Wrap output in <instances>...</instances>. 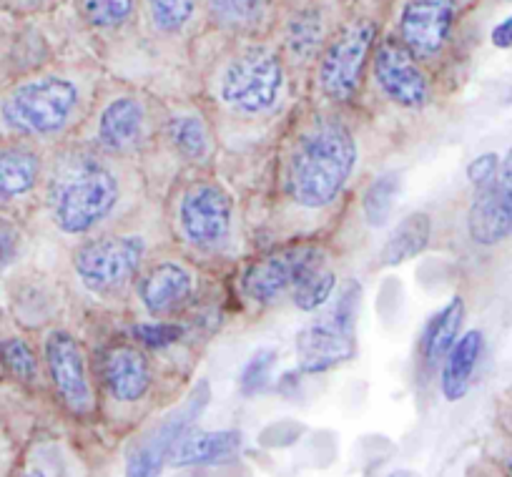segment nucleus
Returning a JSON list of instances; mask_svg holds the SVG:
<instances>
[{
	"mask_svg": "<svg viewBox=\"0 0 512 477\" xmlns=\"http://www.w3.org/2000/svg\"><path fill=\"white\" fill-rule=\"evenodd\" d=\"M357 164V144L342 121L327 118L299 139L289 159V194L302 209H327L339 199Z\"/></svg>",
	"mask_w": 512,
	"mask_h": 477,
	"instance_id": "1",
	"label": "nucleus"
},
{
	"mask_svg": "<svg viewBox=\"0 0 512 477\" xmlns=\"http://www.w3.org/2000/svg\"><path fill=\"white\" fill-rule=\"evenodd\" d=\"M121 199L116 174L103 161L73 154L58 161L48 179V209L63 234L81 236L96 229Z\"/></svg>",
	"mask_w": 512,
	"mask_h": 477,
	"instance_id": "2",
	"label": "nucleus"
},
{
	"mask_svg": "<svg viewBox=\"0 0 512 477\" xmlns=\"http://www.w3.org/2000/svg\"><path fill=\"white\" fill-rule=\"evenodd\" d=\"M81 103L76 83L58 73L33 76L0 96V126L18 139H48L71 124Z\"/></svg>",
	"mask_w": 512,
	"mask_h": 477,
	"instance_id": "3",
	"label": "nucleus"
},
{
	"mask_svg": "<svg viewBox=\"0 0 512 477\" xmlns=\"http://www.w3.org/2000/svg\"><path fill=\"white\" fill-rule=\"evenodd\" d=\"M146 242L139 234H108L91 239L73 254V269L91 294L111 297L139 277Z\"/></svg>",
	"mask_w": 512,
	"mask_h": 477,
	"instance_id": "4",
	"label": "nucleus"
},
{
	"mask_svg": "<svg viewBox=\"0 0 512 477\" xmlns=\"http://www.w3.org/2000/svg\"><path fill=\"white\" fill-rule=\"evenodd\" d=\"M284 86L282 61L269 48H249L231 58L219 81V96L234 113L259 116L277 106Z\"/></svg>",
	"mask_w": 512,
	"mask_h": 477,
	"instance_id": "5",
	"label": "nucleus"
},
{
	"mask_svg": "<svg viewBox=\"0 0 512 477\" xmlns=\"http://www.w3.org/2000/svg\"><path fill=\"white\" fill-rule=\"evenodd\" d=\"M374 38H377V26L362 18L344 26L329 43L319 61V91L329 101L347 103L357 96Z\"/></svg>",
	"mask_w": 512,
	"mask_h": 477,
	"instance_id": "6",
	"label": "nucleus"
},
{
	"mask_svg": "<svg viewBox=\"0 0 512 477\" xmlns=\"http://www.w3.org/2000/svg\"><path fill=\"white\" fill-rule=\"evenodd\" d=\"M231 196L211 181L189 186L179 201V226L186 242L199 249H214L231 231Z\"/></svg>",
	"mask_w": 512,
	"mask_h": 477,
	"instance_id": "7",
	"label": "nucleus"
},
{
	"mask_svg": "<svg viewBox=\"0 0 512 477\" xmlns=\"http://www.w3.org/2000/svg\"><path fill=\"white\" fill-rule=\"evenodd\" d=\"M43 360H46L48 377L63 407L73 415H88L93 410V390L81 342L71 332L56 329L48 334L43 344Z\"/></svg>",
	"mask_w": 512,
	"mask_h": 477,
	"instance_id": "8",
	"label": "nucleus"
},
{
	"mask_svg": "<svg viewBox=\"0 0 512 477\" xmlns=\"http://www.w3.org/2000/svg\"><path fill=\"white\" fill-rule=\"evenodd\" d=\"M322 257H319L317 247L312 244H294V247H284L279 252L267 254L264 259L254 264L244 277V289L254 302L269 304L282 299L284 294H292L297 284L322 267Z\"/></svg>",
	"mask_w": 512,
	"mask_h": 477,
	"instance_id": "9",
	"label": "nucleus"
},
{
	"mask_svg": "<svg viewBox=\"0 0 512 477\" xmlns=\"http://www.w3.org/2000/svg\"><path fill=\"white\" fill-rule=\"evenodd\" d=\"M209 385L199 382L194 387L189 397L184 400V405L179 410L171 412L144 442L134 450V455L128 457L126 475L123 477H159L164 470L166 460H169L171 450L176 447V442L186 435V432L194 427V422L199 420L201 412L209 405Z\"/></svg>",
	"mask_w": 512,
	"mask_h": 477,
	"instance_id": "10",
	"label": "nucleus"
},
{
	"mask_svg": "<svg viewBox=\"0 0 512 477\" xmlns=\"http://www.w3.org/2000/svg\"><path fill=\"white\" fill-rule=\"evenodd\" d=\"M374 81L379 91L402 108H422L430 101V81L417 58L395 38H387L374 51Z\"/></svg>",
	"mask_w": 512,
	"mask_h": 477,
	"instance_id": "11",
	"label": "nucleus"
},
{
	"mask_svg": "<svg viewBox=\"0 0 512 477\" xmlns=\"http://www.w3.org/2000/svg\"><path fill=\"white\" fill-rule=\"evenodd\" d=\"M455 0H407L400 13V41L417 61L445 51L455 26Z\"/></svg>",
	"mask_w": 512,
	"mask_h": 477,
	"instance_id": "12",
	"label": "nucleus"
},
{
	"mask_svg": "<svg viewBox=\"0 0 512 477\" xmlns=\"http://www.w3.org/2000/svg\"><path fill=\"white\" fill-rule=\"evenodd\" d=\"M101 377L108 395L116 402L144 400L154 385V372L146 354L128 344H116L103 354Z\"/></svg>",
	"mask_w": 512,
	"mask_h": 477,
	"instance_id": "13",
	"label": "nucleus"
},
{
	"mask_svg": "<svg viewBox=\"0 0 512 477\" xmlns=\"http://www.w3.org/2000/svg\"><path fill=\"white\" fill-rule=\"evenodd\" d=\"M299 367L307 375H319L349 362L357 354V342L354 334L339 329L332 319L327 322L309 324L297 337Z\"/></svg>",
	"mask_w": 512,
	"mask_h": 477,
	"instance_id": "14",
	"label": "nucleus"
},
{
	"mask_svg": "<svg viewBox=\"0 0 512 477\" xmlns=\"http://www.w3.org/2000/svg\"><path fill=\"white\" fill-rule=\"evenodd\" d=\"M194 292V274L179 262H159L139 284V299L151 317H169L184 307Z\"/></svg>",
	"mask_w": 512,
	"mask_h": 477,
	"instance_id": "15",
	"label": "nucleus"
},
{
	"mask_svg": "<svg viewBox=\"0 0 512 477\" xmlns=\"http://www.w3.org/2000/svg\"><path fill=\"white\" fill-rule=\"evenodd\" d=\"M146 108L136 96H118L98 118V144L111 154L131 151L144 141Z\"/></svg>",
	"mask_w": 512,
	"mask_h": 477,
	"instance_id": "16",
	"label": "nucleus"
},
{
	"mask_svg": "<svg viewBox=\"0 0 512 477\" xmlns=\"http://www.w3.org/2000/svg\"><path fill=\"white\" fill-rule=\"evenodd\" d=\"M43 176V159L26 141L0 146V206H11L36 191Z\"/></svg>",
	"mask_w": 512,
	"mask_h": 477,
	"instance_id": "17",
	"label": "nucleus"
},
{
	"mask_svg": "<svg viewBox=\"0 0 512 477\" xmlns=\"http://www.w3.org/2000/svg\"><path fill=\"white\" fill-rule=\"evenodd\" d=\"M485 352V334L480 329H470V332L460 334L447 357L442 360V375H440V390L447 402H457L467 395L475 377L477 365Z\"/></svg>",
	"mask_w": 512,
	"mask_h": 477,
	"instance_id": "18",
	"label": "nucleus"
},
{
	"mask_svg": "<svg viewBox=\"0 0 512 477\" xmlns=\"http://www.w3.org/2000/svg\"><path fill=\"white\" fill-rule=\"evenodd\" d=\"M241 450V432L236 430H204L186 432L171 450L169 462L174 467L214 465V462L231 460Z\"/></svg>",
	"mask_w": 512,
	"mask_h": 477,
	"instance_id": "19",
	"label": "nucleus"
},
{
	"mask_svg": "<svg viewBox=\"0 0 512 477\" xmlns=\"http://www.w3.org/2000/svg\"><path fill=\"white\" fill-rule=\"evenodd\" d=\"M462 319H465V302L462 297H455L452 302H447L440 312H435L430 317V322L425 324L420 337V354L422 362L427 367H437L447 357V352L452 349V344L457 342L462 329Z\"/></svg>",
	"mask_w": 512,
	"mask_h": 477,
	"instance_id": "20",
	"label": "nucleus"
},
{
	"mask_svg": "<svg viewBox=\"0 0 512 477\" xmlns=\"http://www.w3.org/2000/svg\"><path fill=\"white\" fill-rule=\"evenodd\" d=\"M467 231H470L472 242L480 247H495V244L505 242L507 236H512V224L492 184L477 189L470 211H467Z\"/></svg>",
	"mask_w": 512,
	"mask_h": 477,
	"instance_id": "21",
	"label": "nucleus"
},
{
	"mask_svg": "<svg viewBox=\"0 0 512 477\" xmlns=\"http://www.w3.org/2000/svg\"><path fill=\"white\" fill-rule=\"evenodd\" d=\"M430 236L432 219L425 211H415V214L405 216L390 234V239L384 242L382 252H379V262L384 267H400V264L420 257L427 244H430Z\"/></svg>",
	"mask_w": 512,
	"mask_h": 477,
	"instance_id": "22",
	"label": "nucleus"
},
{
	"mask_svg": "<svg viewBox=\"0 0 512 477\" xmlns=\"http://www.w3.org/2000/svg\"><path fill=\"white\" fill-rule=\"evenodd\" d=\"M166 141L179 156L189 161H201L209 156L211 141L204 121L194 113H179L166 121Z\"/></svg>",
	"mask_w": 512,
	"mask_h": 477,
	"instance_id": "23",
	"label": "nucleus"
},
{
	"mask_svg": "<svg viewBox=\"0 0 512 477\" xmlns=\"http://www.w3.org/2000/svg\"><path fill=\"white\" fill-rule=\"evenodd\" d=\"M397 194H400V176L397 174H382L367 186L362 196V214L372 229H379L390 221Z\"/></svg>",
	"mask_w": 512,
	"mask_h": 477,
	"instance_id": "24",
	"label": "nucleus"
},
{
	"mask_svg": "<svg viewBox=\"0 0 512 477\" xmlns=\"http://www.w3.org/2000/svg\"><path fill=\"white\" fill-rule=\"evenodd\" d=\"M209 16L216 26L246 31L262 23L264 0H209Z\"/></svg>",
	"mask_w": 512,
	"mask_h": 477,
	"instance_id": "25",
	"label": "nucleus"
},
{
	"mask_svg": "<svg viewBox=\"0 0 512 477\" xmlns=\"http://www.w3.org/2000/svg\"><path fill=\"white\" fill-rule=\"evenodd\" d=\"M0 367L23 385L38 382V372H41L36 352L23 337L0 339Z\"/></svg>",
	"mask_w": 512,
	"mask_h": 477,
	"instance_id": "26",
	"label": "nucleus"
},
{
	"mask_svg": "<svg viewBox=\"0 0 512 477\" xmlns=\"http://www.w3.org/2000/svg\"><path fill=\"white\" fill-rule=\"evenodd\" d=\"M334 289H337V277H334L332 269L317 267L314 272H309L302 282L297 284V289L292 292V302L297 304L302 312H317L319 307L332 299Z\"/></svg>",
	"mask_w": 512,
	"mask_h": 477,
	"instance_id": "27",
	"label": "nucleus"
},
{
	"mask_svg": "<svg viewBox=\"0 0 512 477\" xmlns=\"http://www.w3.org/2000/svg\"><path fill=\"white\" fill-rule=\"evenodd\" d=\"M78 6L88 26L98 31H113L134 16L136 0H81Z\"/></svg>",
	"mask_w": 512,
	"mask_h": 477,
	"instance_id": "28",
	"label": "nucleus"
},
{
	"mask_svg": "<svg viewBox=\"0 0 512 477\" xmlns=\"http://www.w3.org/2000/svg\"><path fill=\"white\" fill-rule=\"evenodd\" d=\"M146 8L156 31L179 33L194 18L196 0H146Z\"/></svg>",
	"mask_w": 512,
	"mask_h": 477,
	"instance_id": "29",
	"label": "nucleus"
},
{
	"mask_svg": "<svg viewBox=\"0 0 512 477\" xmlns=\"http://www.w3.org/2000/svg\"><path fill=\"white\" fill-rule=\"evenodd\" d=\"M274 367H277V352L274 349H256L251 354V360L244 365V370H241V392L244 395H259V392L267 390Z\"/></svg>",
	"mask_w": 512,
	"mask_h": 477,
	"instance_id": "30",
	"label": "nucleus"
},
{
	"mask_svg": "<svg viewBox=\"0 0 512 477\" xmlns=\"http://www.w3.org/2000/svg\"><path fill=\"white\" fill-rule=\"evenodd\" d=\"M319 36H322V26H319V16L314 13H302L289 26V48L297 56L307 58L312 56L314 48L319 46Z\"/></svg>",
	"mask_w": 512,
	"mask_h": 477,
	"instance_id": "31",
	"label": "nucleus"
},
{
	"mask_svg": "<svg viewBox=\"0 0 512 477\" xmlns=\"http://www.w3.org/2000/svg\"><path fill=\"white\" fill-rule=\"evenodd\" d=\"M359 297H362V287H359L357 282H349L347 287L339 292L337 304H334L332 314H329V319H332L339 329H344V332L349 334H354V327H357Z\"/></svg>",
	"mask_w": 512,
	"mask_h": 477,
	"instance_id": "32",
	"label": "nucleus"
},
{
	"mask_svg": "<svg viewBox=\"0 0 512 477\" xmlns=\"http://www.w3.org/2000/svg\"><path fill=\"white\" fill-rule=\"evenodd\" d=\"M184 334V329L174 322H144L134 327V337L149 349H164L176 344Z\"/></svg>",
	"mask_w": 512,
	"mask_h": 477,
	"instance_id": "33",
	"label": "nucleus"
},
{
	"mask_svg": "<svg viewBox=\"0 0 512 477\" xmlns=\"http://www.w3.org/2000/svg\"><path fill=\"white\" fill-rule=\"evenodd\" d=\"M500 164H502V159L497 154H492V151L480 154L477 159H472L470 164H467V181L475 186V191L485 189V186H490L492 181L497 179Z\"/></svg>",
	"mask_w": 512,
	"mask_h": 477,
	"instance_id": "34",
	"label": "nucleus"
},
{
	"mask_svg": "<svg viewBox=\"0 0 512 477\" xmlns=\"http://www.w3.org/2000/svg\"><path fill=\"white\" fill-rule=\"evenodd\" d=\"M492 189H495L497 199H500L502 209H505L507 219L512 224V146L507 151V156L502 159L500 171H497V179L492 181Z\"/></svg>",
	"mask_w": 512,
	"mask_h": 477,
	"instance_id": "35",
	"label": "nucleus"
},
{
	"mask_svg": "<svg viewBox=\"0 0 512 477\" xmlns=\"http://www.w3.org/2000/svg\"><path fill=\"white\" fill-rule=\"evenodd\" d=\"M18 244L21 239H18L16 226L0 221V269L8 267L18 257Z\"/></svg>",
	"mask_w": 512,
	"mask_h": 477,
	"instance_id": "36",
	"label": "nucleus"
},
{
	"mask_svg": "<svg viewBox=\"0 0 512 477\" xmlns=\"http://www.w3.org/2000/svg\"><path fill=\"white\" fill-rule=\"evenodd\" d=\"M490 41H492V46L500 48V51L512 48V13L507 18H502V21L492 28Z\"/></svg>",
	"mask_w": 512,
	"mask_h": 477,
	"instance_id": "37",
	"label": "nucleus"
},
{
	"mask_svg": "<svg viewBox=\"0 0 512 477\" xmlns=\"http://www.w3.org/2000/svg\"><path fill=\"white\" fill-rule=\"evenodd\" d=\"M18 6L21 8H28V11H33V8H43L48 3V0H16Z\"/></svg>",
	"mask_w": 512,
	"mask_h": 477,
	"instance_id": "38",
	"label": "nucleus"
},
{
	"mask_svg": "<svg viewBox=\"0 0 512 477\" xmlns=\"http://www.w3.org/2000/svg\"><path fill=\"white\" fill-rule=\"evenodd\" d=\"M390 477H417L415 472H410V470H397V472H392Z\"/></svg>",
	"mask_w": 512,
	"mask_h": 477,
	"instance_id": "39",
	"label": "nucleus"
},
{
	"mask_svg": "<svg viewBox=\"0 0 512 477\" xmlns=\"http://www.w3.org/2000/svg\"><path fill=\"white\" fill-rule=\"evenodd\" d=\"M505 425H507V430H510V432H512V410H510V412H507V417H505Z\"/></svg>",
	"mask_w": 512,
	"mask_h": 477,
	"instance_id": "40",
	"label": "nucleus"
},
{
	"mask_svg": "<svg viewBox=\"0 0 512 477\" xmlns=\"http://www.w3.org/2000/svg\"><path fill=\"white\" fill-rule=\"evenodd\" d=\"M28 477H43V475H41V472H31V475H28Z\"/></svg>",
	"mask_w": 512,
	"mask_h": 477,
	"instance_id": "41",
	"label": "nucleus"
}]
</instances>
